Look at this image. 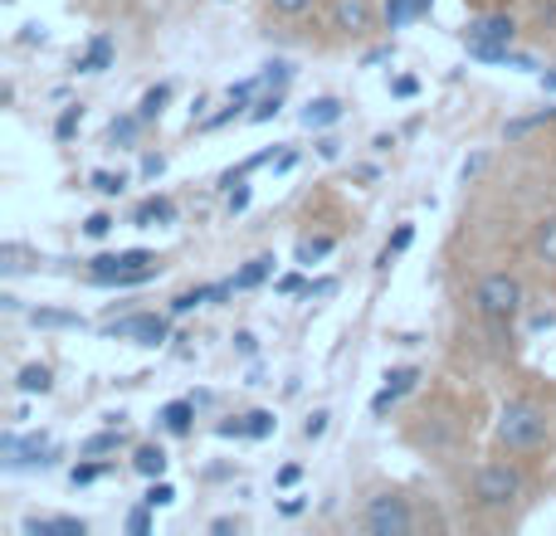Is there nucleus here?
Segmentation results:
<instances>
[{"label":"nucleus","mask_w":556,"mask_h":536,"mask_svg":"<svg viewBox=\"0 0 556 536\" xmlns=\"http://www.w3.org/2000/svg\"><path fill=\"white\" fill-rule=\"evenodd\" d=\"M528 459H513V454H498V459H483L464 473V502H469L479 518H513L518 508H528L532 483H528Z\"/></svg>","instance_id":"f257e3e1"},{"label":"nucleus","mask_w":556,"mask_h":536,"mask_svg":"<svg viewBox=\"0 0 556 536\" xmlns=\"http://www.w3.org/2000/svg\"><path fill=\"white\" fill-rule=\"evenodd\" d=\"M493 444H498V454H513V459H538L556 444V414L538 395H513L493 420Z\"/></svg>","instance_id":"f03ea898"},{"label":"nucleus","mask_w":556,"mask_h":536,"mask_svg":"<svg viewBox=\"0 0 556 536\" xmlns=\"http://www.w3.org/2000/svg\"><path fill=\"white\" fill-rule=\"evenodd\" d=\"M420 527L425 522L415 512V498L401 483H376L362 498V512H356V532H366V536H410Z\"/></svg>","instance_id":"7ed1b4c3"},{"label":"nucleus","mask_w":556,"mask_h":536,"mask_svg":"<svg viewBox=\"0 0 556 536\" xmlns=\"http://www.w3.org/2000/svg\"><path fill=\"white\" fill-rule=\"evenodd\" d=\"M469 439H473V420H459V414H450V410H425L420 420L405 430L410 449H420L425 459H440V463L459 459Z\"/></svg>","instance_id":"20e7f679"},{"label":"nucleus","mask_w":556,"mask_h":536,"mask_svg":"<svg viewBox=\"0 0 556 536\" xmlns=\"http://www.w3.org/2000/svg\"><path fill=\"white\" fill-rule=\"evenodd\" d=\"M469 312L483 327H513V317L522 312V278L498 268V273H483L469 288Z\"/></svg>","instance_id":"39448f33"},{"label":"nucleus","mask_w":556,"mask_h":536,"mask_svg":"<svg viewBox=\"0 0 556 536\" xmlns=\"http://www.w3.org/2000/svg\"><path fill=\"white\" fill-rule=\"evenodd\" d=\"M513 39H518V15L513 10H473V20L464 25V44L483 64H508Z\"/></svg>","instance_id":"423d86ee"},{"label":"nucleus","mask_w":556,"mask_h":536,"mask_svg":"<svg viewBox=\"0 0 556 536\" xmlns=\"http://www.w3.org/2000/svg\"><path fill=\"white\" fill-rule=\"evenodd\" d=\"M162 273V259L152 250H123V254H98L84 268V283L93 288H142Z\"/></svg>","instance_id":"0eeeda50"},{"label":"nucleus","mask_w":556,"mask_h":536,"mask_svg":"<svg viewBox=\"0 0 556 536\" xmlns=\"http://www.w3.org/2000/svg\"><path fill=\"white\" fill-rule=\"evenodd\" d=\"M323 25L337 39H366L376 29V0H327Z\"/></svg>","instance_id":"6e6552de"},{"label":"nucleus","mask_w":556,"mask_h":536,"mask_svg":"<svg viewBox=\"0 0 556 536\" xmlns=\"http://www.w3.org/2000/svg\"><path fill=\"white\" fill-rule=\"evenodd\" d=\"M108 332L123 336V342H137V346H162L172 322H166L162 312H132V317H123V322H113Z\"/></svg>","instance_id":"1a4fd4ad"},{"label":"nucleus","mask_w":556,"mask_h":536,"mask_svg":"<svg viewBox=\"0 0 556 536\" xmlns=\"http://www.w3.org/2000/svg\"><path fill=\"white\" fill-rule=\"evenodd\" d=\"M528 250H532V259H538L542 268H552L556 273V215H542V220L532 225Z\"/></svg>","instance_id":"9d476101"},{"label":"nucleus","mask_w":556,"mask_h":536,"mask_svg":"<svg viewBox=\"0 0 556 536\" xmlns=\"http://www.w3.org/2000/svg\"><path fill=\"white\" fill-rule=\"evenodd\" d=\"M172 220H176V201H172V195H147V201L132 210V225H137V230H152V225H172Z\"/></svg>","instance_id":"9b49d317"},{"label":"nucleus","mask_w":556,"mask_h":536,"mask_svg":"<svg viewBox=\"0 0 556 536\" xmlns=\"http://www.w3.org/2000/svg\"><path fill=\"white\" fill-rule=\"evenodd\" d=\"M117 449H127V430L113 420V430H103V434L78 444V459H108V454H117Z\"/></svg>","instance_id":"f8f14e48"},{"label":"nucleus","mask_w":556,"mask_h":536,"mask_svg":"<svg viewBox=\"0 0 556 536\" xmlns=\"http://www.w3.org/2000/svg\"><path fill=\"white\" fill-rule=\"evenodd\" d=\"M166 463H172V459H166L162 444H137V449H132V473H142L147 483L166 478Z\"/></svg>","instance_id":"ddd939ff"},{"label":"nucleus","mask_w":556,"mask_h":536,"mask_svg":"<svg viewBox=\"0 0 556 536\" xmlns=\"http://www.w3.org/2000/svg\"><path fill=\"white\" fill-rule=\"evenodd\" d=\"M108 64H113V39H108V35H93V39H88L84 54L74 59L78 74H103Z\"/></svg>","instance_id":"4468645a"},{"label":"nucleus","mask_w":556,"mask_h":536,"mask_svg":"<svg viewBox=\"0 0 556 536\" xmlns=\"http://www.w3.org/2000/svg\"><path fill=\"white\" fill-rule=\"evenodd\" d=\"M195 395L191 400H172V405H162V414H156V420H162V430L166 434H191V424H195Z\"/></svg>","instance_id":"2eb2a0df"},{"label":"nucleus","mask_w":556,"mask_h":536,"mask_svg":"<svg viewBox=\"0 0 556 536\" xmlns=\"http://www.w3.org/2000/svg\"><path fill=\"white\" fill-rule=\"evenodd\" d=\"M88 522L84 518H29L25 536H84Z\"/></svg>","instance_id":"dca6fc26"},{"label":"nucleus","mask_w":556,"mask_h":536,"mask_svg":"<svg viewBox=\"0 0 556 536\" xmlns=\"http://www.w3.org/2000/svg\"><path fill=\"white\" fill-rule=\"evenodd\" d=\"M317 10V0H264V15L278 20V25H303Z\"/></svg>","instance_id":"f3484780"},{"label":"nucleus","mask_w":556,"mask_h":536,"mask_svg":"<svg viewBox=\"0 0 556 536\" xmlns=\"http://www.w3.org/2000/svg\"><path fill=\"white\" fill-rule=\"evenodd\" d=\"M342 113H346L342 98H313L303 107V127H332V123H342Z\"/></svg>","instance_id":"a211bd4d"},{"label":"nucleus","mask_w":556,"mask_h":536,"mask_svg":"<svg viewBox=\"0 0 556 536\" xmlns=\"http://www.w3.org/2000/svg\"><path fill=\"white\" fill-rule=\"evenodd\" d=\"M15 385H20V395H49L54 391V371L45 361H29V366H20Z\"/></svg>","instance_id":"6ab92c4d"},{"label":"nucleus","mask_w":556,"mask_h":536,"mask_svg":"<svg viewBox=\"0 0 556 536\" xmlns=\"http://www.w3.org/2000/svg\"><path fill=\"white\" fill-rule=\"evenodd\" d=\"M332 250H337V234H303V240H298V250H293V259L303 268H313V264H323Z\"/></svg>","instance_id":"aec40b11"},{"label":"nucleus","mask_w":556,"mask_h":536,"mask_svg":"<svg viewBox=\"0 0 556 536\" xmlns=\"http://www.w3.org/2000/svg\"><path fill=\"white\" fill-rule=\"evenodd\" d=\"M264 278H274V254H260V259H250L240 273L230 278V283H235V293H250V288H260Z\"/></svg>","instance_id":"412c9836"},{"label":"nucleus","mask_w":556,"mask_h":536,"mask_svg":"<svg viewBox=\"0 0 556 536\" xmlns=\"http://www.w3.org/2000/svg\"><path fill=\"white\" fill-rule=\"evenodd\" d=\"M166 103H172V84L147 88V93H142V107H137V117H142V123H156V117L166 113Z\"/></svg>","instance_id":"4be33fe9"},{"label":"nucleus","mask_w":556,"mask_h":536,"mask_svg":"<svg viewBox=\"0 0 556 536\" xmlns=\"http://www.w3.org/2000/svg\"><path fill=\"white\" fill-rule=\"evenodd\" d=\"M415 381H420V371H415V366H395V371H386V385H381V391L391 395V400H401V395L415 391Z\"/></svg>","instance_id":"5701e85b"},{"label":"nucleus","mask_w":556,"mask_h":536,"mask_svg":"<svg viewBox=\"0 0 556 536\" xmlns=\"http://www.w3.org/2000/svg\"><path fill=\"white\" fill-rule=\"evenodd\" d=\"M29 322H35V327H84V317H78V312H59V307H35V312H29Z\"/></svg>","instance_id":"b1692460"},{"label":"nucleus","mask_w":556,"mask_h":536,"mask_svg":"<svg viewBox=\"0 0 556 536\" xmlns=\"http://www.w3.org/2000/svg\"><path fill=\"white\" fill-rule=\"evenodd\" d=\"M78 127H84V103H68L64 113H59V123H54V137L59 142H74Z\"/></svg>","instance_id":"393cba45"},{"label":"nucleus","mask_w":556,"mask_h":536,"mask_svg":"<svg viewBox=\"0 0 556 536\" xmlns=\"http://www.w3.org/2000/svg\"><path fill=\"white\" fill-rule=\"evenodd\" d=\"M278 430V420L269 410H254V414H244V439H269V434Z\"/></svg>","instance_id":"a878e982"},{"label":"nucleus","mask_w":556,"mask_h":536,"mask_svg":"<svg viewBox=\"0 0 556 536\" xmlns=\"http://www.w3.org/2000/svg\"><path fill=\"white\" fill-rule=\"evenodd\" d=\"M278 107H283V88H274V93H264L260 103H254L250 123H269V117H278Z\"/></svg>","instance_id":"bb28decb"},{"label":"nucleus","mask_w":556,"mask_h":536,"mask_svg":"<svg viewBox=\"0 0 556 536\" xmlns=\"http://www.w3.org/2000/svg\"><path fill=\"white\" fill-rule=\"evenodd\" d=\"M93 191L98 195H123L127 191V176L123 171H93Z\"/></svg>","instance_id":"cd10ccee"},{"label":"nucleus","mask_w":556,"mask_h":536,"mask_svg":"<svg viewBox=\"0 0 556 536\" xmlns=\"http://www.w3.org/2000/svg\"><path fill=\"white\" fill-rule=\"evenodd\" d=\"M147 508H172V502H176V488H172V483H166V478H152V488H147Z\"/></svg>","instance_id":"c85d7f7f"},{"label":"nucleus","mask_w":556,"mask_h":536,"mask_svg":"<svg viewBox=\"0 0 556 536\" xmlns=\"http://www.w3.org/2000/svg\"><path fill=\"white\" fill-rule=\"evenodd\" d=\"M410 240H415V225H401V230L391 234V244H386V254H381V268L391 264L395 254H405V250H410Z\"/></svg>","instance_id":"c756f323"},{"label":"nucleus","mask_w":556,"mask_h":536,"mask_svg":"<svg viewBox=\"0 0 556 536\" xmlns=\"http://www.w3.org/2000/svg\"><path fill=\"white\" fill-rule=\"evenodd\" d=\"M98 473H103V463H98V459H78V463H74V473H68V483H74V488H88V483H93Z\"/></svg>","instance_id":"7c9ffc66"},{"label":"nucleus","mask_w":556,"mask_h":536,"mask_svg":"<svg viewBox=\"0 0 556 536\" xmlns=\"http://www.w3.org/2000/svg\"><path fill=\"white\" fill-rule=\"evenodd\" d=\"M137 127H142V117H113V127H108V137H113V142H132L137 137Z\"/></svg>","instance_id":"2f4dec72"},{"label":"nucleus","mask_w":556,"mask_h":536,"mask_svg":"<svg viewBox=\"0 0 556 536\" xmlns=\"http://www.w3.org/2000/svg\"><path fill=\"white\" fill-rule=\"evenodd\" d=\"M84 234H88V240H108V234H113V215H108V210L88 215V220H84Z\"/></svg>","instance_id":"473e14b6"},{"label":"nucleus","mask_w":556,"mask_h":536,"mask_svg":"<svg viewBox=\"0 0 556 536\" xmlns=\"http://www.w3.org/2000/svg\"><path fill=\"white\" fill-rule=\"evenodd\" d=\"M152 512H156V508H147V502H142V508H132V512H127V532H132V536H147V532H152Z\"/></svg>","instance_id":"72a5a7b5"},{"label":"nucleus","mask_w":556,"mask_h":536,"mask_svg":"<svg viewBox=\"0 0 556 536\" xmlns=\"http://www.w3.org/2000/svg\"><path fill=\"white\" fill-rule=\"evenodd\" d=\"M410 15H415V0H386V20H391V29L405 25Z\"/></svg>","instance_id":"f704fd0d"},{"label":"nucleus","mask_w":556,"mask_h":536,"mask_svg":"<svg viewBox=\"0 0 556 536\" xmlns=\"http://www.w3.org/2000/svg\"><path fill=\"white\" fill-rule=\"evenodd\" d=\"M327 420H332V414H327V410H313V414H307V424H303V439H323V434H327Z\"/></svg>","instance_id":"c9c22d12"},{"label":"nucleus","mask_w":556,"mask_h":536,"mask_svg":"<svg viewBox=\"0 0 556 536\" xmlns=\"http://www.w3.org/2000/svg\"><path fill=\"white\" fill-rule=\"evenodd\" d=\"M166 171V156L162 152H147L142 156V176H162Z\"/></svg>","instance_id":"e433bc0d"},{"label":"nucleus","mask_w":556,"mask_h":536,"mask_svg":"<svg viewBox=\"0 0 556 536\" xmlns=\"http://www.w3.org/2000/svg\"><path fill=\"white\" fill-rule=\"evenodd\" d=\"M313 283H303L298 273H288V278H278V293H307Z\"/></svg>","instance_id":"4c0bfd02"},{"label":"nucleus","mask_w":556,"mask_h":536,"mask_svg":"<svg viewBox=\"0 0 556 536\" xmlns=\"http://www.w3.org/2000/svg\"><path fill=\"white\" fill-rule=\"evenodd\" d=\"M211 532H215V536H225V532H244V522H240V518H215V522H211Z\"/></svg>","instance_id":"58836bf2"},{"label":"nucleus","mask_w":556,"mask_h":536,"mask_svg":"<svg viewBox=\"0 0 556 536\" xmlns=\"http://www.w3.org/2000/svg\"><path fill=\"white\" fill-rule=\"evenodd\" d=\"M469 10H508V0H464Z\"/></svg>","instance_id":"ea45409f"},{"label":"nucleus","mask_w":556,"mask_h":536,"mask_svg":"<svg viewBox=\"0 0 556 536\" xmlns=\"http://www.w3.org/2000/svg\"><path fill=\"white\" fill-rule=\"evenodd\" d=\"M235 346H240V356H254V332H240L235 336Z\"/></svg>","instance_id":"a19ab883"},{"label":"nucleus","mask_w":556,"mask_h":536,"mask_svg":"<svg viewBox=\"0 0 556 536\" xmlns=\"http://www.w3.org/2000/svg\"><path fill=\"white\" fill-rule=\"evenodd\" d=\"M395 98H415V78H395Z\"/></svg>","instance_id":"79ce46f5"},{"label":"nucleus","mask_w":556,"mask_h":536,"mask_svg":"<svg viewBox=\"0 0 556 536\" xmlns=\"http://www.w3.org/2000/svg\"><path fill=\"white\" fill-rule=\"evenodd\" d=\"M278 483H283V488H293V483H298V463H288V469L278 473Z\"/></svg>","instance_id":"37998d69"},{"label":"nucleus","mask_w":556,"mask_h":536,"mask_svg":"<svg viewBox=\"0 0 556 536\" xmlns=\"http://www.w3.org/2000/svg\"><path fill=\"white\" fill-rule=\"evenodd\" d=\"M20 39H25V44H35V39H45V25H25V35H20Z\"/></svg>","instance_id":"c03bdc74"},{"label":"nucleus","mask_w":556,"mask_h":536,"mask_svg":"<svg viewBox=\"0 0 556 536\" xmlns=\"http://www.w3.org/2000/svg\"><path fill=\"white\" fill-rule=\"evenodd\" d=\"M430 5L434 0H415V15H430Z\"/></svg>","instance_id":"a18cd8bd"},{"label":"nucleus","mask_w":556,"mask_h":536,"mask_svg":"<svg viewBox=\"0 0 556 536\" xmlns=\"http://www.w3.org/2000/svg\"><path fill=\"white\" fill-rule=\"evenodd\" d=\"M542 84H547V93H556V74H542Z\"/></svg>","instance_id":"49530a36"}]
</instances>
